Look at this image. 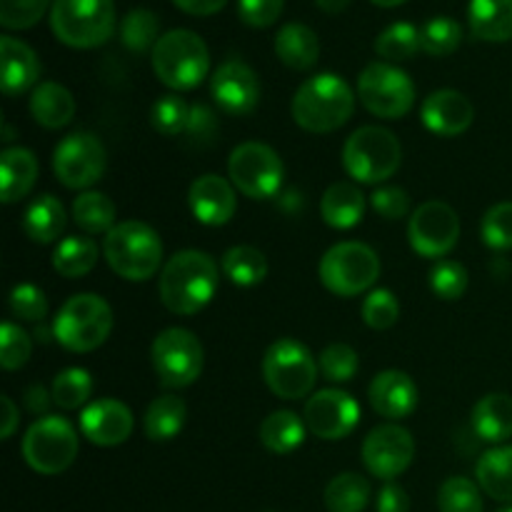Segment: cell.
<instances>
[{"mask_svg": "<svg viewBox=\"0 0 512 512\" xmlns=\"http://www.w3.org/2000/svg\"><path fill=\"white\" fill-rule=\"evenodd\" d=\"M370 205L385 220H400L408 215L410 195L403 188H395V185H383V188L370 195Z\"/></svg>", "mask_w": 512, "mask_h": 512, "instance_id": "obj_52", "label": "cell"}, {"mask_svg": "<svg viewBox=\"0 0 512 512\" xmlns=\"http://www.w3.org/2000/svg\"><path fill=\"white\" fill-rule=\"evenodd\" d=\"M370 405L380 418L403 420L415 413L420 403V393L415 380L403 370H383L373 378L368 390Z\"/></svg>", "mask_w": 512, "mask_h": 512, "instance_id": "obj_22", "label": "cell"}, {"mask_svg": "<svg viewBox=\"0 0 512 512\" xmlns=\"http://www.w3.org/2000/svg\"><path fill=\"white\" fill-rule=\"evenodd\" d=\"M320 373L330 383H350L358 373V353L348 343H333L320 353Z\"/></svg>", "mask_w": 512, "mask_h": 512, "instance_id": "obj_45", "label": "cell"}, {"mask_svg": "<svg viewBox=\"0 0 512 512\" xmlns=\"http://www.w3.org/2000/svg\"><path fill=\"white\" fill-rule=\"evenodd\" d=\"M470 33L485 43L512 40V0H470Z\"/></svg>", "mask_w": 512, "mask_h": 512, "instance_id": "obj_26", "label": "cell"}, {"mask_svg": "<svg viewBox=\"0 0 512 512\" xmlns=\"http://www.w3.org/2000/svg\"><path fill=\"white\" fill-rule=\"evenodd\" d=\"M483 243L493 250H512V203H498L480 223Z\"/></svg>", "mask_w": 512, "mask_h": 512, "instance_id": "obj_48", "label": "cell"}, {"mask_svg": "<svg viewBox=\"0 0 512 512\" xmlns=\"http://www.w3.org/2000/svg\"><path fill=\"white\" fill-rule=\"evenodd\" d=\"M375 510L378 512H410V498L403 485L385 483L375 498Z\"/></svg>", "mask_w": 512, "mask_h": 512, "instance_id": "obj_54", "label": "cell"}, {"mask_svg": "<svg viewBox=\"0 0 512 512\" xmlns=\"http://www.w3.org/2000/svg\"><path fill=\"white\" fill-rule=\"evenodd\" d=\"M10 313L25 323H43L48 315V298L33 283H20L10 290Z\"/></svg>", "mask_w": 512, "mask_h": 512, "instance_id": "obj_46", "label": "cell"}, {"mask_svg": "<svg viewBox=\"0 0 512 512\" xmlns=\"http://www.w3.org/2000/svg\"><path fill=\"white\" fill-rule=\"evenodd\" d=\"M305 420L293 410H275L260 423V443L275 455H290L305 443Z\"/></svg>", "mask_w": 512, "mask_h": 512, "instance_id": "obj_31", "label": "cell"}, {"mask_svg": "<svg viewBox=\"0 0 512 512\" xmlns=\"http://www.w3.org/2000/svg\"><path fill=\"white\" fill-rule=\"evenodd\" d=\"M103 255L115 275L143 283L163 265V240L143 220H123L105 235Z\"/></svg>", "mask_w": 512, "mask_h": 512, "instance_id": "obj_3", "label": "cell"}, {"mask_svg": "<svg viewBox=\"0 0 512 512\" xmlns=\"http://www.w3.org/2000/svg\"><path fill=\"white\" fill-rule=\"evenodd\" d=\"M220 285V270L208 253L180 250L160 273L158 293L173 315H195L213 303Z\"/></svg>", "mask_w": 512, "mask_h": 512, "instance_id": "obj_1", "label": "cell"}, {"mask_svg": "<svg viewBox=\"0 0 512 512\" xmlns=\"http://www.w3.org/2000/svg\"><path fill=\"white\" fill-rule=\"evenodd\" d=\"M150 358L160 385L170 390L193 385L203 373L205 363L203 343L185 328H168L158 333L150 348Z\"/></svg>", "mask_w": 512, "mask_h": 512, "instance_id": "obj_13", "label": "cell"}, {"mask_svg": "<svg viewBox=\"0 0 512 512\" xmlns=\"http://www.w3.org/2000/svg\"><path fill=\"white\" fill-rule=\"evenodd\" d=\"M0 408H3V418H0V440L13 438L15 428H18V408L8 395H0Z\"/></svg>", "mask_w": 512, "mask_h": 512, "instance_id": "obj_56", "label": "cell"}, {"mask_svg": "<svg viewBox=\"0 0 512 512\" xmlns=\"http://www.w3.org/2000/svg\"><path fill=\"white\" fill-rule=\"evenodd\" d=\"M188 203L195 220L210 225V228H220V225L230 223L235 208H238L233 185L215 173L200 175V178L193 180L188 190Z\"/></svg>", "mask_w": 512, "mask_h": 512, "instance_id": "obj_21", "label": "cell"}, {"mask_svg": "<svg viewBox=\"0 0 512 512\" xmlns=\"http://www.w3.org/2000/svg\"><path fill=\"white\" fill-rule=\"evenodd\" d=\"M480 490L498 503H512V445H498L475 465Z\"/></svg>", "mask_w": 512, "mask_h": 512, "instance_id": "obj_30", "label": "cell"}, {"mask_svg": "<svg viewBox=\"0 0 512 512\" xmlns=\"http://www.w3.org/2000/svg\"><path fill=\"white\" fill-rule=\"evenodd\" d=\"M350 3H353V0H315V5L328 15L343 13V10H348Z\"/></svg>", "mask_w": 512, "mask_h": 512, "instance_id": "obj_58", "label": "cell"}, {"mask_svg": "<svg viewBox=\"0 0 512 512\" xmlns=\"http://www.w3.org/2000/svg\"><path fill=\"white\" fill-rule=\"evenodd\" d=\"M420 43L428 55L435 58H443V55L455 53L463 43V28H460L458 20L448 18V15H440V18L428 20V23L420 28Z\"/></svg>", "mask_w": 512, "mask_h": 512, "instance_id": "obj_41", "label": "cell"}, {"mask_svg": "<svg viewBox=\"0 0 512 512\" xmlns=\"http://www.w3.org/2000/svg\"><path fill=\"white\" fill-rule=\"evenodd\" d=\"M223 275L238 288H255L268 278V258L253 245H235L223 255Z\"/></svg>", "mask_w": 512, "mask_h": 512, "instance_id": "obj_35", "label": "cell"}, {"mask_svg": "<svg viewBox=\"0 0 512 512\" xmlns=\"http://www.w3.org/2000/svg\"><path fill=\"white\" fill-rule=\"evenodd\" d=\"M120 40L130 53H153L155 43L160 40V20L153 10L133 8L120 23Z\"/></svg>", "mask_w": 512, "mask_h": 512, "instance_id": "obj_39", "label": "cell"}, {"mask_svg": "<svg viewBox=\"0 0 512 512\" xmlns=\"http://www.w3.org/2000/svg\"><path fill=\"white\" fill-rule=\"evenodd\" d=\"M360 103L368 113L385 120H398L408 115L415 105V83L405 70L393 63H370L358 78Z\"/></svg>", "mask_w": 512, "mask_h": 512, "instance_id": "obj_12", "label": "cell"}, {"mask_svg": "<svg viewBox=\"0 0 512 512\" xmlns=\"http://www.w3.org/2000/svg\"><path fill=\"white\" fill-rule=\"evenodd\" d=\"M38 180V158L28 148H5L0 153V190L3 203L13 205L33 190Z\"/></svg>", "mask_w": 512, "mask_h": 512, "instance_id": "obj_25", "label": "cell"}, {"mask_svg": "<svg viewBox=\"0 0 512 512\" xmlns=\"http://www.w3.org/2000/svg\"><path fill=\"white\" fill-rule=\"evenodd\" d=\"M98 263V245L93 238H80V235H70V238L60 240L53 250V268L63 278H83Z\"/></svg>", "mask_w": 512, "mask_h": 512, "instance_id": "obj_34", "label": "cell"}, {"mask_svg": "<svg viewBox=\"0 0 512 512\" xmlns=\"http://www.w3.org/2000/svg\"><path fill=\"white\" fill-rule=\"evenodd\" d=\"M275 55L290 70H310L320 58V40L308 25L288 23L275 35Z\"/></svg>", "mask_w": 512, "mask_h": 512, "instance_id": "obj_27", "label": "cell"}, {"mask_svg": "<svg viewBox=\"0 0 512 512\" xmlns=\"http://www.w3.org/2000/svg\"><path fill=\"white\" fill-rule=\"evenodd\" d=\"M310 433L320 440H343L358 428L360 405L350 393L338 388L318 390L308 398L303 413Z\"/></svg>", "mask_w": 512, "mask_h": 512, "instance_id": "obj_17", "label": "cell"}, {"mask_svg": "<svg viewBox=\"0 0 512 512\" xmlns=\"http://www.w3.org/2000/svg\"><path fill=\"white\" fill-rule=\"evenodd\" d=\"M30 115L38 125L48 130L65 128L75 118V98L65 85L40 83L30 95Z\"/></svg>", "mask_w": 512, "mask_h": 512, "instance_id": "obj_28", "label": "cell"}, {"mask_svg": "<svg viewBox=\"0 0 512 512\" xmlns=\"http://www.w3.org/2000/svg\"><path fill=\"white\" fill-rule=\"evenodd\" d=\"M403 163V148L400 140L390 130L380 125H365L358 128L343 148L345 173L363 185L385 183L398 173Z\"/></svg>", "mask_w": 512, "mask_h": 512, "instance_id": "obj_7", "label": "cell"}, {"mask_svg": "<svg viewBox=\"0 0 512 512\" xmlns=\"http://www.w3.org/2000/svg\"><path fill=\"white\" fill-rule=\"evenodd\" d=\"M115 0H53L50 28L63 45L90 50L108 43L115 33Z\"/></svg>", "mask_w": 512, "mask_h": 512, "instance_id": "obj_4", "label": "cell"}, {"mask_svg": "<svg viewBox=\"0 0 512 512\" xmlns=\"http://www.w3.org/2000/svg\"><path fill=\"white\" fill-rule=\"evenodd\" d=\"M40 60L35 50L23 40L13 35L0 38V85L8 98L28 93L30 88H38Z\"/></svg>", "mask_w": 512, "mask_h": 512, "instance_id": "obj_23", "label": "cell"}, {"mask_svg": "<svg viewBox=\"0 0 512 512\" xmlns=\"http://www.w3.org/2000/svg\"><path fill=\"white\" fill-rule=\"evenodd\" d=\"M498 512H512V508H503V510H498Z\"/></svg>", "mask_w": 512, "mask_h": 512, "instance_id": "obj_60", "label": "cell"}, {"mask_svg": "<svg viewBox=\"0 0 512 512\" xmlns=\"http://www.w3.org/2000/svg\"><path fill=\"white\" fill-rule=\"evenodd\" d=\"M318 360L295 338H280L265 350L263 378L268 388L283 400H300L310 395L318 380Z\"/></svg>", "mask_w": 512, "mask_h": 512, "instance_id": "obj_9", "label": "cell"}, {"mask_svg": "<svg viewBox=\"0 0 512 512\" xmlns=\"http://www.w3.org/2000/svg\"><path fill=\"white\" fill-rule=\"evenodd\" d=\"M400 303L390 290L378 288L363 300V320L373 330H388L398 323Z\"/></svg>", "mask_w": 512, "mask_h": 512, "instance_id": "obj_49", "label": "cell"}, {"mask_svg": "<svg viewBox=\"0 0 512 512\" xmlns=\"http://www.w3.org/2000/svg\"><path fill=\"white\" fill-rule=\"evenodd\" d=\"M210 93L228 115H248L260 103L258 73L243 60H225L210 78Z\"/></svg>", "mask_w": 512, "mask_h": 512, "instance_id": "obj_18", "label": "cell"}, {"mask_svg": "<svg viewBox=\"0 0 512 512\" xmlns=\"http://www.w3.org/2000/svg\"><path fill=\"white\" fill-rule=\"evenodd\" d=\"M408 238L423 258H445L460 240L458 213L443 200H428L410 218Z\"/></svg>", "mask_w": 512, "mask_h": 512, "instance_id": "obj_15", "label": "cell"}, {"mask_svg": "<svg viewBox=\"0 0 512 512\" xmlns=\"http://www.w3.org/2000/svg\"><path fill=\"white\" fill-rule=\"evenodd\" d=\"M190 108H193V105L185 103L180 95H163V98L153 103V110H150V123H153V128L158 130L160 135L175 138V135L188 130Z\"/></svg>", "mask_w": 512, "mask_h": 512, "instance_id": "obj_43", "label": "cell"}, {"mask_svg": "<svg viewBox=\"0 0 512 512\" xmlns=\"http://www.w3.org/2000/svg\"><path fill=\"white\" fill-rule=\"evenodd\" d=\"M320 283L338 298H355L375 285L380 278V258L370 245L360 240H345L333 245L320 258Z\"/></svg>", "mask_w": 512, "mask_h": 512, "instance_id": "obj_8", "label": "cell"}, {"mask_svg": "<svg viewBox=\"0 0 512 512\" xmlns=\"http://www.w3.org/2000/svg\"><path fill=\"white\" fill-rule=\"evenodd\" d=\"M415 458V440L398 423L378 425L363 440V463L373 478L393 483L410 468Z\"/></svg>", "mask_w": 512, "mask_h": 512, "instance_id": "obj_16", "label": "cell"}, {"mask_svg": "<svg viewBox=\"0 0 512 512\" xmlns=\"http://www.w3.org/2000/svg\"><path fill=\"white\" fill-rule=\"evenodd\" d=\"M80 440L70 420L45 415L35 420L23 438V458L35 473L60 475L78 458Z\"/></svg>", "mask_w": 512, "mask_h": 512, "instance_id": "obj_10", "label": "cell"}, {"mask_svg": "<svg viewBox=\"0 0 512 512\" xmlns=\"http://www.w3.org/2000/svg\"><path fill=\"white\" fill-rule=\"evenodd\" d=\"M475 108L458 90H435L420 105V120L430 133L440 138H455L463 135L473 125Z\"/></svg>", "mask_w": 512, "mask_h": 512, "instance_id": "obj_20", "label": "cell"}, {"mask_svg": "<svg viewBox=\"0 0 512 512\" xmlns=\"http://www.w3.org/2000/svg\"><path fill=\"white\" fill-rule=\"evenodd\" d=\"M185 418H188V408H185L183 398H178V395H160L145 410V435L153 443L173 440L185 428Z\"/></svg>", "mask_w": 512, "mask_h": 512, "instance_id": "obj_33", "label": "cell"}, {"mask_svg": "<svg viewBox=\"0 0 512 512\" xmlns=\"http://www.w3.org/2000/svg\"><path fill=\"white\" fill-rule=\"evenodd\" d=\"M50 0H0V25L5 30H30L48 10Z\"/></svg>", "mask_w": 512, "mask_h": 512, "instance_id": "obj_50", "label": "cell"}, {"mask_svg": "<svg viewBox=\"0 0 512 512\" xmlns=\"http://www.w3.org/2000/svg\"><path fill=\"white\" fill-rule=\"evenodd\" d=\"M285 0H238V15L248 28H270L283 15Z\"/></svg>", "mask_w": 512, "mask_h": 512, "instance_id": "obj_51", "label": "cell"}, {"mask_svg": "<svg viewBox=\"0 0 512 512\" xmlns=\"http://www.w3.org/2000/svg\"><path fill=\"white\" fill-rule=\"evenodd\" d=\"M320 215L335 230L355 228L365 215L363 190L348 180H338L320 198Z\"/></svg>", "mask_w": 512, "mask_h": 512, "instance_id": "obj_24", "label": "cell"}, {"mask_svg": "<svg viewBox=\"0 0 512 512\" xmlns=\"http://www.w3.org/2000/svg\"><path fill=\"white\" fill-rule=\"evenodd\" d=\"M355 110L350 85L335 73H320L305 80L293 98V120L308 133H333L343 128Z\"/></svg>", "mask_w": 512, "mask_h": 512, "instance_id": "obj_2", "label": "cell"}, {"mask_svg": "<svg viewBox=\"0 0 512 512\" xmlns=\"http://www.w3.org/2000/svg\"><path fill=\"white\" fill-rule=\"evenodd\" d=\"M153 70L170 90H193L208 78L210 53L205 40L193 30H168L160 35L153 53Z\"/></svg>", "mask_w": 512, "mask_h": 512, "instance_id": "obj_5", "label": "cell"}, {"mask_svg": "<svg viewBox=\"0 0 512 512\" xmlns=\"http://www.w3.org/2000/svg\"><path fill=\"white\" fill-rule=\"evenodd\" d=\"M228 175L245 198L270 200L283 188L285 165L270 145L250 140L230 153Z\"/></svg>", "mask_w": 512, "mask_h": 512, "instance_id": "obj_11", "label": "cell"}, {"mask_svg": "<svg viewBox=\"0 0 512 512\" xmlns=\"http://www.w3.org/2000/svg\"><path fill=\"white\" fill-rule=\"evenodd\" d=\"M440 512H483L480 485L468 478H448L438 490Z\"/></svg>", "mask_w": 512, "mask_h": 512, "instance_id": "obj_42", "label": "cell"}, {"mask_svg": "<svg viewBox=\"0 0 512 512\" xmlns=\"http://www.w3.org/2000/svg\"><path fill=\"white\" fill-rule=\"evenodd\" d=\"M30 353H33L30 335L10 320L3 323V328H0V365H3V370H20L28 363Z\"/></svg>", "mask_w": 512, "mask_h": 512, "instance_id": "obj_47", "label": "cell"}, {"mask_svg": "<svg viewBox=\"0 0 512 512\" xmlns=\"http://www.w3.org/2000/svg\"><path fill=\"white\" fill-rule=\"evenodd\" d=\"M430 290L440 300H460L468 290V268L458 260H438L430 270Z\"/></svg>", "mask_w": 512, "mask_h": 512, "instance_id": "obj_44", "label": "cell"}, {"mask_svg": "<svg viewBox=\"0 0 512 512\" xmlns=\"http://www.w3.org/2000/svg\"><path fill=\"white\" fill-rule=\"evenodd\" d=\"M423 50L420 43V30L413 23H400L388 25L383 33L375 38V53L385 60V63H403V60L415 58Z\"/></svg>", "mask_w": 512, "mask_h": 512, "instance_id": "obj_38", "label": "cell"}, {"mask_svg": "<svg viewBox=\"0 0 512 512\" xmlns=\"http://www.w3.org/2000/svg\"><path fill=\"white\" fill-rule=\"evenodd\" d=\"M73 220L88 235H108L115 228V203L98 190L80 193L73 203Z\"/></svg>", "mask_w": 512, "mask_h": 512, "instance_id": "obj_37", "label": "cell"}, {"mask_svg": "<svg viewBox=\"0 0 512 512\" xmlns=\"http://www.w3.org/2000/svg\"><path fill=\"white\" fill-rule=\"evenodd\" d=\"M185 133L200 145L210 143V140L215 138V133H218V118H215V113L208 105H193V108H190V123Z\"/></svg>", "mask_w": 512, "mask_h": 512, "instance_id": "obj_53", "label": "cell"}, {"mask_svg": "<svg viewBox=\"0 0 512 512\" xmlns=\"http://www.w3.org/2000/svg\"><path fill=\"white\" fill-rule=\"evenodd\" d=\"M473 430L485 443H505L512 438V398L505 393H490L473 408Z\"/></svg>", "mask_w": 512, "mask_h": 512, "instance_id": "obj_29", "label": "cell"}, {"mask_svg": "<svg viewBox=\"0 0 512 512\" xmlns=\"http://www.w3.org/2000/svg\"><path fill=\"white\" fill-rule=\"evenodd\" d=\"M175 8H180L188 15H198V18H205V15H215L228 5V0H173Z\"/></svg>", "mask_w": 512, "mask_h": 512, "instance_id": "obj_55", "label": "cell"}, {"mask_svg": "<svg viewBox=\"0 0 512 512\" xmlns=\"http://www.w3.org/2000/svg\"><path fill=\"white\" fill-rule=\"evenodd\" d=\"M90 393H93V380L90 373L83 368H68L63 373L55 375L53 390H50V398L58 408L63 410H78L88 403Z\"/></svg>", "mask_w": 512, "mask_h": 512, "instance_id": "obj_40", "label": "cell"}, {"mask_svg": "<svg viewBox=\"0 0 512 512\" xmlns=\"http://www.w3.org/2000/svg\"><path fill=\"white\" fill-rule=\"evenodd\" d=\"M65 208L55 195H40L28 205L23 215V230L33 243L48 245L60 238L65 230Z\"/></svg>", "mask_w": 512, "mask_h": 512, "instance_id": "obj_32", "label": "cell"}, {"mask_svg": "<svg viewBox=\"0 0 512 512\" xmlns=\"http://www.w3.org/2000/svg\"><path fill=\"white\" fill-rule=\"evenodd\" d=\"M108 165V153L105 145L100 143L98 135L70 133L55 145L53 150V173L65 188L85 190L98 183Z\"/></svg>", "mask_w": 512, "mask_h": 512, "instance_id": "obj_14", "label": "cell"}, {"mask_svg": "<svg viewBox=\"0 0 512 512\" xmlns=\"http://www.w3.org/2000/svg\"><path fill=\"white\" fill-rule=\"evenodd\" d=\"M328 512H363L370 503V483L358 473H340L325 488Z\"/></svg>", "mask_w": 512, "mask_h": 512, "instance_id": "obj_36", "label": "cell"}, {"mask_svg": "<svg viewBox=\"0 0 512 512\" xmlns=\"http://www.w3.org/2000/svg\"><path fill=\"white\" fill-rule=\"evenodd\" d=\"M135 420L125 403L113 398H100L85 405L80 413V430L85 438L100 448H115L123 445L133 435Z\"/></svg>", "mask_w": 512, "mask_h": 512, "instance_id": "obj_19", "label": "cell"}, {"mask_svg": "<svg viewBox=\"0 0 512 512\" xmlns=\"http://www.w3.org/2000/svg\"><path fill=\"white\" fill-rule=\"evenodd\" d=\"M373 5H378V8H398V5H403L405 0H370Z\"/></svg>", "mask_w": 512, "mask_h": 512, "instance_id": "obj_59", "label": "cell"}, {"mask_svg": "<svg viewBox=\"0 0 512 512\" xmlns=\"http://www.w3.org/2000/svg\"><path fill=\"white\" fill-rule=\"evenodd\" d=\"M25 398H28V408L33 410V413H43V410H48V393L43 390V385H33V388L25 393Z\"/></svg>", "mask_w": 512, "mask_h": 512, "instance_id": "obj_57", "label": "cell"}, {"mask_svg": "<svg viewBox=\"0 0 512 512\" xmlns=\"http://www.w3.org/2000/svg\"><path fill=\"white\" fill-rule=\"evenodd\" d=\"M113 310L100 295L80 293L60 305L53 320V338L70 353H90L108 340Z\"/></svg>", "mask_w": 512, "mask_h": 512, "instance_id": "obj_6", "label": "cell"}]
</instances>
